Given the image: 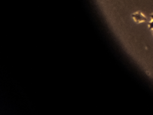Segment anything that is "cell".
<instances>
[{"instance_id": "obj_1", "label": "cell", "mask_w": 153, "mask_h": 115, "mask_svg": "<svg viewBox=\"0 0 153 115\" xmlns=\"http://www.w3.org/2000/svg\"><path fill=\"white\" fill-rule=\"evenodd\" d=\"M131 17L133 20L137 23H140L147 21V18L144 16V14L140 11H137L131 14Z\"/></svg>"}, {"instance_id": "obj_2", "label": "cell", "mask_w": 153, "mask_h": 115, "mask_svg": "<svg viewBox=\"0 0 153 115\" xmlns=\"http://www.w3.org/2000/svg\"><path fill=\"white\" fill-rule=\"evenodd\" d=\"M151 18V20L149 23H148V25H149V28L150 29H153V14H152L150 16Z\"/></svg>"}]
</instances>
